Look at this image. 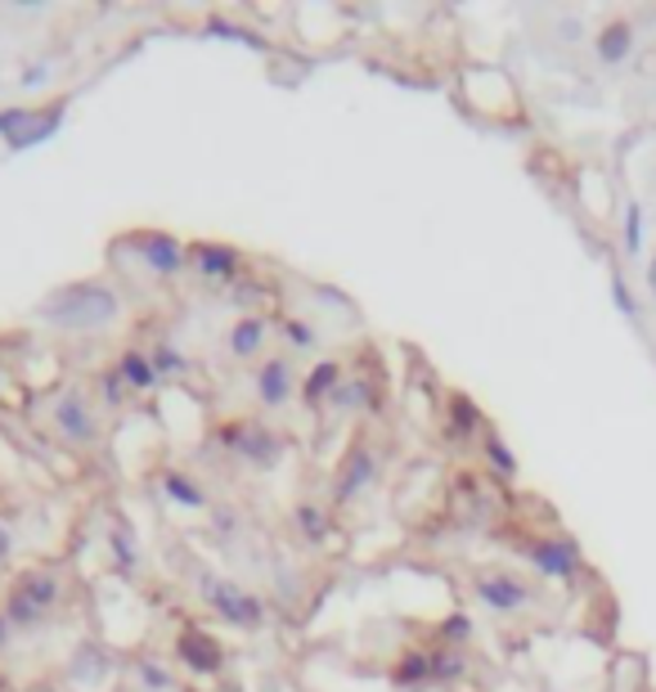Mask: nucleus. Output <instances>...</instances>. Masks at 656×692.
I'll return each mask as SVG.
<instances>
[{
	"label": "nucleus",
	"instance_id": "f257e3e1",
	"mask_svg": "<svg viewBox=\"0 0 656 692\" xmlns=\"http://www.w3.org/2000/svg\"><path fill=\"white\" fill-rule=\"evenodd\" d=\"M28 319L54 337L91 342V337H108L126 324V297L104 274H86V280L59 284L50 297H41Z\"/></svg>",
	"mask_w": 656,
	"mask_h": 692
},
{
	"label": "nucleus",
	"instance_id": "f03ea898",
	"mask_svg": "<svg viewBox=\"0 0 656 692\" xmlns=\"http://www.w3.org/2000/svg\"><path fill=\"white\" fill-rule=\"evenodd\" d=\"M45 423L54 432V441L63 450H77V454H91L99 441H104V419H99V405L86 387L68 382L59 387L45 405Z\"/></svg>",
	"mask_w": 656,
	"mask_h": 692
},
{
	"label": "nucleus",
	"instance_id": "7ed1b4c3",
	"mask_svg": "<svg viewBox=\"0 0 656 692\" xmlns=\"http://www.w3.org/2000/svg\"><path fill=\"white\" fill-rule=\"evenodd\" d=\"M199 598H203V607L221 620V626H230V630L261 635V630L271 626V602L261 598L256 589H243L234 576L203 572V576H199Z\"/></svg>",
	"mask_w": 656,
	"mask_h": 692
},
{
	"label": "nucleus",
	"instance_id": "20e7f679",
	"mask_svg": "<svg viewBox=\"0 0 656 692\" xmlns=\"http://www.w3.org/2000/svg\"><path fill=\"white\" fill-rule=\"evenodd\" d=\"M216 450L230 454L234 463L243 468H256V472H275L279 459H284V432H275L266 419H234V423H221L212 432Z\"/></svg>",
	"mask_w": 656,
	"mask_h": 692
},
{
	"label": "nucleus",
	"instance_id": "39448f33",
	"mask_svg": "<svg viewBox=\"0 0 656 692\" xmlns=\"http://www.w3.org/2000/svg\"><path fill=\"white\" fill-rule=\"evenodd\" d=\"M301 396V365L288 352H271L252 369V400L261 419H279Z\"/></svg>",
	"mask_w": 656,
	"mask_h": 692
},
{
	"label": "nucleus",
	"instance_id": "423d86ee",
	"mask_svg": "<svg viewBox=\"0 0 656 692\" xmlns=\"http://www.w3.org/2000/svg\"><path fill=\"white\" fill-rule=\"evenodd\" d=\"M121 248L136 252V265L145 274H154V280H162V284L189 274V243L167 234V230H130L121 239Z\"/></svg>",
	"mask_w": 656,
	"mask_h": 692
},
{
	"label": "nucleus",
	"instance_id": "0eeeda50",
	"mask_svg": "<svg viewBox=\"0 0 656 692\" xmlns=\"http://www.w3.org/2000/svg\"><path fill=\"white\" fill-rule=\"evenodd\" d=\"M171 661H176L180 670H189L193 679H216V674H225L230 652H225V643H221L212 630H203V626H180L176 639H171Z\"/></svg>",
	"mask_w": 656,
	"mask_h": 692
},
{
	"label": "nucleus",
	"instance_id": "6e6552de",
	"mask_svg": "<svg viewBox=\"0 0 656 692\" xmlns=\"http://www.w3.org/2000/svg\"><path fill=\"white\" fill-rule=\"evenodd\" d=\"M378 476H382V459H378V450L369 445V441H356L351 450H347V459L338 463V476H334V513H342V508H351L356 500H364L373 486H378Z\"/></svg>",
	"mask_w": 656,
	"mask_h": 692
},
{
	"label": "nucleus",
	"instance_id": "1a4fd4ad",
	"mask_svg": "<svg viewBox=\"0 0 656 692\" xmlns=\"http://www.w3.org/2000/svg\"><path fill=\"white\" fill-rule=\"evenodd\" d=\"M189 270L199 274L203 284H216V289H234L247 270V256L243 248L225 243V239H193L189 243Z\"/></svg>",
	"mask_w": 656,
	"mask_h": 692
},
{
	"label": "nucleus",
	"instance_id": "9d476101",
	"mask_svg": "<svg viewBox=\"0 0 656 692\" xmlns=\"http://www.w3.org/2000/svg\"><path fill=\"white\" fill-rule=\"evenodd\" d=\"M517 553L527 558L544 580H562L571 585L580 576V544L571 535H531V539H521Z\"/></svg>",
	"mask_w": 656,
	"mask_h": 692
},
{
	"label": "nucleus",
	"instance_id": "9b49d317",
	"mask_svg": "<svg viewBox=\"0 0 656 692\" xmlns=\"http://www.w3.org/2000/svg\"><path fill=\"white\" fill-rule=\"evenodd\" d=\"M271 342H275V319L266 311H239L234 324L225 328V356L234 365H261L271 356Z\"/></svg>",
	"mask_w": 656,
	"mask_h": 692
},
{
	"label": "nucleus",
	"instance_id": "f8f14e48",
	"mask_svg": "<svg viewBox=\"0 0 656 692\" xmlns=\"http://www.w3.org/2000/svg\"><path fill=\"white\" fill-rule=\"evenodd\" d=\"M473 598L490 616H517V611H527L536 602V589L512 572H477L473 576Z\"/></svg>",
	"mask_w": 656,
	"mask_h": 692
},
{
	"label": "nucleus",
	"instance_id": "ddd939ff",
	"mask_svg": "<svg viewBox=\"0 0 656 692\" xmlns=\"http://www.w3.org/2000/svg\"><path fill=\"white\" fill-rule=\"evenodd\" d=\"M342 378H347V360H342V356H319V360L301 374V396H297V405H301L306 413H315V419H324V409H328V400H334V391L342 387Z\"/></svg>",
	"mask_w": 656,
	"mask_h": 692
},
{
	"label": "nucleus",
	"instance_id": "4468645a",
	"mask_svg": "<svg viewBox=\"0 0 656 692\" xmlns=\"http://www.w3.org/2000/svg\"><path fill=\"white\" fill-rule=\"evenodd\" d=\"M288 522H293V535L306 544V548H328L338 539V513H334V504H324V500H297L293 504V513H288Z\"/></svg>",
	"mask_w": 656,
	"mask_h": 692
},
{
	"label": "nucleus",
	"instance_id": "2eb2a0df",
	"mask_svg": "<svg viewBox=\"0 0 656 692\" xmlns=\"http://www.w3.org/2000/svg\"><path fill=\"white\" fill-rule=\"evenodd\" d=\"M378 409H382V387L364 374H347L324 413L328 419H364V413H378Z\"/></svg>",
	"mask_w": 656,
	"mask_h": 692
},
{
	"label": "nucleus",
	"instance_id": "dca6fc26",
	"mask_svg": "<svg viewBox=\"0 0 656 692\" xmlns=\"http://www.w3.org/2000/svg\"><path fill=\"white\" fill-rule=\"evenodd\" d=\"M490 432L482 405L468 396V391H449L445 396V437L454 445H468V441H482Z\"/></svg>",
	"mask_w": 656,
	"mask_h": 692
},
{
	"label": "nucleus",
	"instance_id": "f3484780",
	"mask_svg": "<svg viewBox=\"0 0 656 692\" xmlns=\"http://www.w3.org/2000/svg\"><path fill=\"white\" fill-rule=\"evenodd\" d=\"M158 491L171 508L180 513H212V500H208V486L189 468H162L158 472Z\"/></svg>",
	"mask_w": 656,
	"mask_h": 692
},
{
	"label": "nucleus",
	"instance_id": "a211bd4d",
	"mask_svg": "<svg viewBox=\"0 0 656 692\" xmlns=\"http://www.w3.org/2000/svg\"><path fill=\"white\" fill-rule=\"evenodd\" d=\"M113 374L126 382L130 396H154V391H162V378H158V369H154L149 346H121V352L113 356Z\"/></svg>",
	"mask_w": 656,
	"mask_h": 692
},
{
	"label": "nucleus",
	"instance_id": "6ab92c4d",
	"mask_svg": "<svg viewBox=\"0 0 656 692\" xmlns=\"http://www.w3.org/2000/svg\"><path fill=\"white\" fill-rule=\"evenodd\" d=\"M275 342H279V352H288L293 360H306V356H319L324 328H319V319L288 311V315L275 319Z\"/></svg>",
	"mask_w": 656,
	"mask_h": 692
},
{
	"label": "nucleus",
	"instance_id": "aec40b11",
	"mask_svg": "<svg viewBox=\"0 0 656 692\" xmlns=\"http://www.w3.org/2000/svg\"><path fill=\"white\" fill-rule=\"evenodd\" d=\"M104 553H108V563H113L117 576H136L145 567L140 535H136V526L121 522V517H108V526H104Z\"/></svg>",
	"mask_w": 656,
	"mask_h": 692
},
{
	"label": "nucleus",
	"instance_id": "412c9836",
	"mask_svg": "<svg viewBox=\"0 0 656 692\" xmlns=\"http://www.w3.org/2000/svg\"><path fill=\"white\" fill-rule=\"evenodd\" d=\"M126 674H130V688H136V692H184L176 665L162 661L158 652H130Z\"/></svg>",
	"mask_w": 656,
	"mask_h": 692
},
{
	"label": "nucleus",
	"instance_id": "4be33fe9",
	"mask_svg": "<svg viewBox=\"0 0 656 692\" xmlns=\"http://www.w3.org/2000/svg\"><path fill=\"white\" fill-rule=\"evenodd\" d=\"M629 54H634V23L616 14V19H607V23L594 32V59H599L603 67H621Z\"/></svg>",
	"mask_w": 656,
	"mask_h": 692
},
{
	"label": "nucleus",
	"instance_id": "5701e85b",
	"mask_svg": "<svg viewBox=\"0 0 656 692\" xmlns=\"http://www.w3.org/2000/svg\"><path fill=\"white\" fill-rule=\"evenodd\" d=\"M391 688L396 692H423V688H432V657H427V648H405L396 661H391Z\"/></svg>",
	"mask_w": 656,
	"mask_h": 692
},
{
	"label": "nucleus",
	"instance_id": "b1692460",
	"mask_svg": "<svg viewBox=\"0 0 656 692\" xmlns=\"http://www.w3.org/2000/svg\"><path fill=\"white\" fill-rule=\"evenodd\" d=\"M14 585L45 611H54L63 602V572L59 567H28V572L14 576Z\"/></svg>",
	"mask_w": 656,
	"mask_h": 692
},
{
	"label": "nucleus",
	"instance_id": "393cba45",
	"mask_svg": "<svg viewBox=\"0 0 656 692\" xmlns=\"http://www.w3.org/2000/svg\"><path fill=\"white\" fill-rule=\"evenodd\" d=\"M0 611H6V620L14 626V635H36V630H45V620H50V611L36 607L19 585L6 589V598H0Z\"/></svg>",
	"mask_w": 656,
	"mask_h": 692
},
{
	"label": "nucleus",
	"instance_id": "a878e982",
	"mask_svg": "<svg viewBox=\"0 0 656 692\" xmlns=\"http://www.w3.org/2000/svg\"><path fill=\"white\" fill-rule=\"evenodd\" d=\"M149 356H154V369H158L162 382H184V378L193 374L189 352H184V346H176L171 337H158V342L149 346Z\"/></svg>",
	"mask_w": 656,
	"mask_h": 692
},
{
	"label": "nucleus",
	"instance_id": "bb28decb",
	"mask_svg": "<svg viewBox=\"0 0 656 692\" xmlns=\"http://www.w3.org/2000/svg\"><path fill=\"white\" fill-rule=\"evenodd\" d=\"M482 454H486V468H490V476H495V481H504V486H508V481H517L521 463H517V454L508 450V441H504L495 428L482 437Z\"/></svg>",
	"mask_w": 656,
	"mask_h": 692
},
{
	"label": "nucleus",
	"instance_id": "cd10ccee",
	"mask_svg": "<svg viewBox=\"0 0 656 692\" xmlns=\"http://www.w3.org/2000/svg\"><path fill=\"white\" fill-rule=\"evenodd\" d=\"M473 635H477V620L468 611H449V616H441V626H436V643L441 648H458V652L473 643Z\"/></svg>",
	"mask_w": 656,
	"mask_h": 692
},
{
	"label": "nucleus",
	"instance_id": "c85d7f7f",
	"mask_svg": "<svg viewBox=\"0 0 656 692\" xmlns=\"http://www.w3.org/2000/svg\"><path fill=\"white\" fill-rule=\"evenodd\" d=\"M432 657V683H458L468 674V652H458V648H427Z\"/></svg>",
	"mask_w": 656,
	"mask_h": 692
},
{
	"label": "nucleus",
	"instance_id": "c756f323",
	"mask_svg": "<svg viewBox=\"0 0 656 692\" xmlns=\"http://www.w3.org/2000/svg\"><path fill=\"white\" fill-rule=\"evenodd\" d=\"M621 248H625L629 261L643 256V202L638 198H629L625 212H621Z\"/></svg>",
	"mask_w": 656,
	"mask_h": 692
},
{
	"label": "nucleus",
	"instance_id": "7c9ffc66",
	"mask_svg": "<svg viewBox=\"0 0 656 692\" xmlns=\"http://www.w3.org/2000/svg\"><path fill=\"white\" fill-rule=\"evenodd\" d=\"M91 396H95V405H99V409H108V413H121V409H126V400H130V391H126V382L113 374V365H108V369H99V378H95V391H91Z\"/></svg>",
	"mask_w": 656,
	"mask_h": 692
},
{
	"label": "nucleus",
	"instance_id": "2f4dec72",
	"mask_svg": "<svg viewBox=\"0 0 656 692\" xmlns=\"http://www.w3.org/2000/svg\"><path fill=\"white\" fill-rule=\"evenodd\" d=\"M612 302H616V311L629 319V324H643V311H638V297L629 293V284H625V274H612Z\"/></svg>",
	"mask_w": 656,
	"mask_h": 692
},
{
	"label": "nucleus",
	"instance_id": "473e14b6",
	"mask_svg": "<svg viewBox=\"0 0 656 692\" xmlns=\"http://www.w3.org/2000/svg\"><path fill=\"white\" fill-rule=\"evenodd\" d=\"M50 73L54 67L41 59V63H28L23 67V77H19V91H41V86H50Z\"/></svg>",
	"mask_w": 656,
	"mask_h": 692
},
{
	"label": "nucleus",
	"instance_id": "72a5a7b5",
	"mask_svg": "<svg viewBox=\"0 0 656 692\" xmlns=\"http://www.w3.org/2000/svg\"><path fill=\"white\" fill-rule=\"evenodd\" d=\"M208 517H212V531H216V535H230V531L239 526V513H234V504H216Z\"/></svg>",
	"mask_w": 656,
	"mask_h": 692
},
{
	"label": "nucleus",
	"instance_id": "f704fd0d",
	"mask_svg": "<svg viewBox=\"0 0 656 692\" xmlns=\"http://www.w3.org/2000/svg\"><path fill=\"white\" fill-rule=\"evenodd\" d=\"M14 548H19V535H14V526L6 517H0V567L14 563Z\"/></svg>",
	"mask_w": 656,
	"mask_h": 692
},
{
	"label": "nucleus",
	"instance_id": "c9c22d12",
	"mask_svg": "<svg viewBox=\"0 0 656 692\" xmlns=\"http://www.w3.org/2000/svg\"><path fill=\"white\" fill-rule=\"evenodd\" d=\"M643 280H647V297H652V306H656V248H652V256H647V265H643Z\"/></svg>",
	"mask_w": 656,
	"mask_h": 692
},
{
	"label": "nucleus",
	"instance_id": "e433bc0d",
	"mask_svg": "<svg viewBox=\"0 0 656 692\" xmlns=\"http://www.w3.org/2000/svg\"><path fill=\"white\" fill-rule=\"evenodd\" d=\"M14 639H19V635H14V626L6 620V611H0V652H6V648H10Z\"/></svg>",
	"mask_w": 656,
	"mask_h": 692
},
{
	"label": "nucleus",
	"instance_id": "4c0bfd02",
	"mask_svg": "<svg viewBox=\"0 0 656 692\" xmlns=\"http://www.w3.org/2000/svg\"><path fill=\"white\" fill-rule=\"evenodd\" d=\"M0 387H6V360H0Z\"/></svg>",
	"mask_w": 656,
	"mask_h": 692
}]
</instances>
